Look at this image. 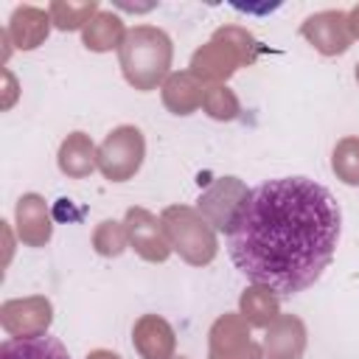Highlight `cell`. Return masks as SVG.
I'll return each instance as SVG.
<instances>
[{
    "label": "cell",
    "instance_id": "11",
    "mask_svg": "<svg viewBox=\"0 0 359 359\" xmlns=\"http://www.w3.org/2000/svg\"><path fill=\"white\" fill-rule=\"evenodd\" d=\"M14 224L17 236L28 247H45L53 236V219L48 210V202L39 194H22L14 208Z\"/></svg>",
    "mask_w": 359,
    "mask_h": 359
},
{
    "label": "cell",
    "instance_id": "9",
    "mask_svg": "<svg viewBox=\"0 0 359 359\" xmlns=\"http://www.w3.org/2000/svg\"><path fill=\"white\" fill-rule=\"evenodd\" d=\"M300 36L309 39V45L314 50H320L323 56H339L353 42L348 14L337 11V8H325V11H317V14L306 17L303 25H300Z\"/></svg>",
    "mask_w": 359,
    "mask_h": 359
},
{
    "label": "cell",
    "instance_id": "5",
    "mask_svg": "<svg viewBox=\"0 0 359 359\" xmlns=\"http://www.w3.org/2000/svg\"><path fill=\"white\" fill-rule=\"evenodd\" d=\"M247 196H250V188L238 177H219L202 191V196L196 199V210L208 219L213 230L230 233Z\"/></svg>",
    "mask_w": 359,
    "mask_h": 359
},
{
    "label": "cell",
    "instance_id": "24",
    "mask_svg": "<svg viewBox=\"0 0 359 359\" xmlns=\"http://www.w3.org/2000/svg\"><path fill=\"white\" fill-rule=\"evenodd\" d=\"M213 36L224 39L227 45H233L244 65H252V62L258 59L261 45L255 42V36H252L247 28H241V25H222V28H216V31H213Z\"/></svg>",
    "mask_w": 359,
    "mask_h": 359
},
{
    "label": "cell",
    "instance_id": "3",
    "mask_svg": "<svg viewBox=\"0 0 359 359\" xmlns=\"http://www.w3.org/2000/svg\"><path fill=\"white\" fill-rule=\"evenodd\" d=\"M163 230L171 241V250L191 266H208L216 252H219V241H216V230L208 224V219L191 208V205H168L160 213Z\"/></svg>",
    "mask_w": 359,
    "mask_h": 359
},
{
    "label": "cell",
    "instance_id": "20",
    "mask_svg": "<svg viewBox=\"0 0 359 359\" xmlns=\"http://www.w3.org/2000/svg\"><path fill=\"white\" fill-rule=\"evenodd\" d=\"M98 3L95 0H84V3H65V0H53L48 6V14H50V22L59 28V31H76V28H84L95 14H98Z\"/></svg>",
    "mask_w": 359,
    "mask_h": 359
},
{
    "label": "cell",
    "instance_id": "4",
    "mask_svg": "<svg viewBox=\"0 0 359 359\" xmlns=\"http://www.w3.org/2000/svg\"><path fill=\"white\" fill-rule=\"evenodd\" d=\"M146 157V137L137 126L123 123L115 126L98 146V171L109 182H126L132 180Z\"/></svg>",
    "mask_w": 359,
    "mask_h": 359
},
{
    "label": "cell",
    "instance_id": "1",
    "mask_svg": "<svg viewBox=\"0 0 359 359\" xmlns=\"http://www.w3.org/2000/svg\"><path fill=\"white\" fill-rule=\"evenodd\" d=\"M342 210L334 194L309 177H278L250 191L227 250L236 269L278 297L306 292L334 261Z\"/></svg>",
    "mask_w": 359,
    "mask_h": 359
},
{
    "label": "cell",
    "instance_id": "21",
    "mask_svg": "<svg viewBox=\"0 0 359 359\" xmlns=\"http://www.w3.org/2000/svg\"><path fill=\"white\" fill-rule=\"evenodd\" d=\"M202 109L213 121H236L241 115L238 95L227 84H208L202 95Z\"/></svg>",
    "mask_w": 359,
    "mask_h": 359
},
{
    "label": "cell",
    "instance_id": "17",
    "mask_svg": "<svg viewBox=\"0 0 359 359\" xmlns=\"http://www.w3.org/2000/svg\"><path fill=\"white\" fill-rule=\"evenodd\" d=\"M238 314L252 328H269L280 317V300H278V294L272 289L252 283L238 297Z\"/></svg>",
    "mask_w": 359,
    "mask_h": 359
},
{
    "label": "cell",
    "instance_id": "22",
    "mask_svg": "<svg viewBox=\"0 0 359 359\" xmlns=\"http://www.w3.org/2000/svg\"><path fill=\"white\" fill-rule=\"evenodd\" d=\"M331 171L339 182L356 188L359 185V137H342L331 151Z\"/></svg>",
    "mask_w": 359,
    "mask_h": 359
},
{
    "label": "cell",
    "instance_id": "27",
    "mask_svg": "<svg viewBox=\"0 0 359 359\" xmlns=\"http://www.w3.org/2000/svg\"><path fill=\"white\" fill-rule=\"evenodd\" d=\"M356 81H359V65H356Z\"/></svg>",
    "mask_w": 359,
    "mask_h": 359
},
{
    "label": "cell",
    "instance_id": "28",
    "mask_svg": "<svg viewBox=\"0 0 359 359\" xmlns=\"http://www.w3.org/2000/svg\"><path fill=\"white\" fill-rule=\"evenodd\" d=\"M171 359H188V356H171Z\"/></svg>",
    "mask_w": 359,
    "mask_h": 359
},
{
    "label": "cell",
    "instance_id": "14",
    "mask_svg": "<svg viewBox=\"0 0 359 359\" xmlns=\"http://www.w3.org/2000/svg\"><path fill=\"white\" fill-rule=\"evenodd\" d=\"M50 14L45 8H36V6H17L8 17V39L14 42L17 50H34L39 48L48 34H50Z\"/></svg>",
    "mask_w": 359,
    "mask_h": 359
},
{
    "label": "cell",
    "instance_id": "8",
    "mask_svg": "<svg viewBox=\"0 0 359 359\" xmlns=\"http://www.w3.org/2000/svg\"><path fill=\"white\" fill-rule=\"evenodd\" d=\"M126 233H129V247L149 264H165L171 250V241L163 230V222L146 210V208H129L123 216Z\"/></svg>",
    "mask_w": 359,
    "mask_h": 359
},
{
    "label": "cell",
    "instance_id": "12",
    "mask_svg": "<svg viewBox=\"0 0 359 359\" xmlns=\"http://www.w3.org/2000/svg\"><path fill=\"white\" fill-rule=\"evenodd\" d=\"M132 345L140 353V359H171L177 348V334L171 323L160 314H143L135 320Z\"/></svg>",
    "mask_w": 359,
    "mask_h": 359
},
{
    "label": "cell",
    "instance_id": "23",
    "mask_svg": "<svg viewBox=\"0 0 359 359\" xmlns=\"http://www.w3.org/2000/svg\"><path fill=\"white\" fill-rule=\"evenodd\" d=\"M129 247V233L123 222L115 219H104L95 230H93V250L104 258H118L123 250Z\"/></svg>",
    "mask_w": 359,
    "mask_h": 359
},
{
    "label": "cell",
    "instance_id": "10",
    "mask_svg": "<svg viewBox=\"0 0 359 359\" xmlns=\"http://www.w3.org/2000/svg\"><path fill=\"white\" fill-rule=\"evenodd\" d=\"M238 67H244V62L236 53V48L219 36H210V42H205L199 50H194L188 70L208 87V84H224Z\"/></svg>",
    "mask_w": 359,
    "mask_h": 359
},
{
    "label": "cell",
    "instance_id": "18",
    "mask_svg": "<svg viewBox=\"0 0 359 359\" xmlns=\"http://www.w3.org/2000/svg\"><path fill=\"white\" fill-rule=\"evenodd\" d=\"M126 31H129V28L123 25V20H121L118 14L101 8V11L81 28V42H84V48L93 50V53H107V50H112V48H121Z\"/></svg>",
    "mask_w": 359,
    "mask_h": 359
},
{
    "label": "cell",
    "instance_id": "13",
    "mask_svg": "<svg viewBox=\"0 0 359 359\" xmlns=\"http://www.w3.org/2000/svg\"><path fill=\"white\" fill-rule=\"evenodd\" d=\"M264 359H303L306 325L294 314H280L264 337Z\"/></svg>",
    "mask_w": 359,
    "mask_h": 359
},
{
    "label": "cell",
    "instance_id": "19",
    "mask_svg": "<svg viewBox=\"0 0 359 359\" xmlns=\"http://www.w3.org/2000/svg\"><path fill=\"white\" fill-rule=\"evenodd\" d=\"M0 359H70L67 348L56 337H8L0 345Z\"/></svg>",
    "mask_w": 359,
    "mask_h": 359
},
{
    "label": "cell",
    "instance_id": "7",
    "mask_svg": "<svg viewBox=\"0 0 359 359\" xmlns=\"http://www.w3.org/2000/svg\"><path fill=\"white\" fill-rule=\"evenodd\" d=\"M53 323V306L45 294L14 297L0 306V325L8 337H42Z\"/></svg>",
    "mask_w": 359,
    "mask_h": 359
},
{
    "label": "cell",
    "instance_id": "26",
    "mask_svg": "<svg viewBox=\"0 0 359 359\" xmlns=\"http://www.w3.org/2000/svg\"><path fill=\"white\" fill-rule=\"evenodd\" d=\"M87 359H121L115 351H107V348H95V351H90L87 353Z\"/></svg>",
    "mask_w": 359,
    "mask_h": 359
},
{
    "label": "cell",
    "instance_id": "2",
    "mask_svg": "<svg viewBox=\"0 0 359 359\" xmlns=\"http://www.w3.org/2000/svg\"><path fill=\"white\" fill-rule=\"evenodd\" d=\"M171 59H174L171 36L157 25L129 28L118 48V65L123 70V79L140 93L154 90L171 76Z\"/></svg>",
    "mask_w": 359,
    "mask_h": 359
},
{
    "label": "cell",
    "instance_id": "15",
    "mask_svg": "<svg viewBox=\"0 0 359 359\" xmlns=\"http://www.w3.org/2000/svg\"><path fill=\"white\" fill-rule=\"evenodd\" d=\"M59 171L70 180H84L98 168V149L93 146L90 135L84 132H70L62 143H59V154H56Z\"/></svg>",
    "mask_w": 359,
    "mask_h": 359
},
{
    "label": "cell",
    "instance_id": "16",
    "mask_svg": "<svg viewBox=\"0 0 359 359\" xmlns=\"http://www.w3.org/2000/svg\"><path fill=\"white\" fill-rule=\"evenodd\" d=\"M205 84L191 70H174L163 81V107L174 115H191L202 107Z\"/></svg>",
    "mask_w": 359,
    "mask_h": 359
},
{
    "label": "cell",
    "instance_id": "25",
    "mask_svg": "<svg viewBox=\"0 0 359 359\" xmlns=\"http://www.w3.org/2000/svg\"><path fill=\"white\" fill-rule=\"evenodd\" d=\"M348 25H351V36L359 39V6H353L348 11Z\"/></svg>",
    "mask_w": 359,
    "mask_h": 359
},
{
    "label": "cell",
    "instance_id": "6",
    "mask_svg": "<svg viewBox=\"0 0 359 359\" xmlns=\"http://www.w3.org/2000/svg\"><path fill=\"white\" fill-rule=\"evenodd\" d=\"M208 359H264V348L252 339L247 320L222 314L208 331Z\"/></svg>",
    "mask_w": 359,
    "mask_h": 359
}]
</instances>
